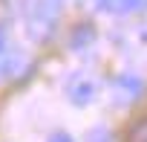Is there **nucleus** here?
<instances>
[{"mask_svg": "<svg viewBox=\"0 0 147 142\" xmlns=\"http://www.w3.org/2000/svg\"><path fill=\"white\" fill-rule=\"evenodd\" d=\"M127 142H147V116H144V119H138V122L130 128Z\"/></svg>", "mask_w": 147, "mask_h": 142, "instance_id": "nucleus-6", "label": "nucleus"}, {"mask_svg": "<svg viewBox=\"0 0 147 142\" xmlns=\"http://www.w3.org/2000/svg\"><path fill=\"white\" fill-rule=\"evenodd\" d=\"M113 90H115L118 102H133V99H138V96H141L144 84H141V79H138V76H130V73H124V76H118V79H115Z\"/></svg>", "mask_w": 147, "mask_h": 142, "instance_id": "nucleus-3", "label": "nucleus"}, {"mask_svg": "<svg viewBox=\"0 0 147 142\" xmlns=\"http://www.w3.org/2000/svg\"><path fill=\"white\" fill-rule=\"evenodd\" d=\"M55 18H58V6L52 3V0H40V3H35L32 15H29V32L35 38H46L55 26Z\"/></svg>", "mask_w": 147, "mask_h": 142, "instance_id": "nucleus-1", "label": "nucleus"}, {"mask_svg": "<svg viewBox=\"0 0 147 142\" xmlns=\"http://www.w3.org/2000/svg\"><path fill=\"white\" fill-rule=\"evenodd\" d=\"M87 142H113V133L107 128H92L87 133Z\"/></svg>", "mask_w": 147, "mask_h": 142, "instance_id": "nucleus-7", "label": "nucleus"}, {"mask_svg": "<svg viewBox=\"0 0 147 142\" xmlns=\"http://www.w3.org/2000/svg\"><path fill=\"white\" fill-rule=\"evenodd\" d=\"M141 6H147V0H138V9H141Z\"/></svg>", "mask_w": 147, "mask_h": 142, "instance_id": "nucleus-10", "label": "nucleus"}, {"mask_svg": "<svg viewBox=\"0 0 147 142\" xmlns=\"http://www.w3.org/2000/svg\"><path fill=\"white\" fill-rule=\"evenodd\" d=\"M49 142H72V136L69 133H55V136H49Z\"/></svg>", "mask_w": 147, "mask_h": 142, "instance_id": "nucleus-8", "label": "nucleus"}, {"mask_svg": "<svg viewBox=\"0 0 147 142\" xmlns=\"http://www.w3.org/2000/svg\"><path fill=\"white\" fill-rule=\"evenodd\" d=\"M20 70H23V55H20V52H12L9 58H3V61H0V76H3V79L18 76Z\"/></svg>", "mask_w": 147, "mask_h": 142, "instance_id": "nucleus-5", "label": "nucleus"}, {"mask_svg": "<svg viewBox=\"0 0 147 142\" xmlns=\"http://www.w3.org/2000/svg\"><path fill=\"white\" fill-rule=\"evenodd\" d=\"M3 44H6V41H3V32H0V52H3Z\"/></svg>", "mask_w": 147, "mask_h": 142, "instance_id": "nucleus-9", "label": "nucleus"}, {"mask_svg": "<svg viewBox=\"0 0 147 142\" xmlns=\"http://www.w3.org/2000/svg\"><path fill=\"white\" fill-rule=\"evenodd\" d=\"M95 81L92 79H87V76H75L69 81V87H66V93H69V102L72 104H90L92 99H95Z\"/></svg>", "mask_w": 147, "mask_h": 142, "instance_id": "nucleus-2", "label": "nucleus"}, {"mask_svg": "<svg viewBox=\"0 0 147 142\" xmlns=\"http://www.w3.org/2000/svg\"><path fill=\"white\" fill-rule=\"evenodd\" d=\"M101 9L113 12V15H127V12L138 9V0H101Z\"/></svg>", "mask_w": 147, "mask_h": 142, "instance_id": "nucleus-4", "label": "nucleus"}]
</instances>
